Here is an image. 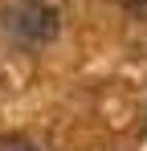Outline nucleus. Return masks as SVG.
<instances>
[{
  "mask_svg": "<svg viewBox=\"0 0 147 151\" xmlns=\"http://www.w3.org/2000/svg\"><path fill=\"white\" fill-rule=\"evenodd\" d=\"M0 25L4 33L24 45V49H37V45H45L57 37V8H49L45 0H17V4H8L4 12H0Z\"/></svg>",
  "mask_w": 147,
  "mask_h": 151,
  "instance_id": "nucleus-1",
  "label": "nucleus"
},
{
  "mask_svg": "<svg viewBox=\"0 0 147 151\" xmlns=\"http://www.w3.org/2000/svg\"><path fill=\"white\" fill-rule=\"evenodd\" d=\"M0 151H41V147L24 135H8V139H0Z\"/></svg>",
  "mask_w": 147,
  "mask_h": 151,
  "instance_id": "nucleus-2",
  "label": "nucleus"
},
{
  "mask_svg": "<svg viewBox=\"0 0 147 151\" xmlns=\"http://www.w3.org/2000/svg\"><path fill=\"white\" fill-rule=\"evenodd\" d=\"M122 8H127L131 17H139V21H147V0H122Z\"/></svg>",
  "mask_w": 147,
  "mask_h": 151,
  "instance_id": "nucleus-3",
  "label": "nucleus"
}]
</instances>
